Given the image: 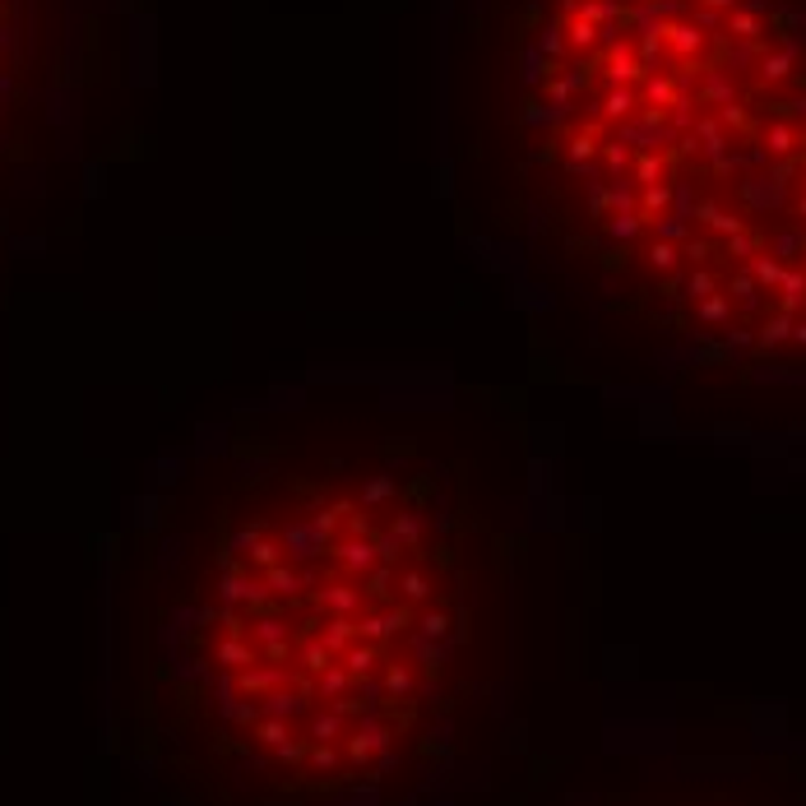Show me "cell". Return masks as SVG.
<instances>
[{
  "mask_svg": "<svg viewBox=\"0 0 806 806\" xmlns=\"http://www.w3.org/2000/svg\"><path fill=\"white\" fill-rule=\"evenodd\" d=\"M473 459L385 417L273 436L227 473L181 608L195 733L330 788L417 728L464 630Z\"/></svg>",
  "mask_w": 806,
  "mask_h": 806,
  "instance_id": "2",
  "label": "cell"
},
{
  "mask_svg": "<svg viewBox=\"0 0 806 806\" xmlns=\"http://www.w3.org/2000/svg\"><path fill=\"white\" fill-rule=\"evenodd\" d=\"M523 186L617 325L806 376V0H538Z\"/></svg>",
  "mask_w": 806,
  "mask_h": 806,
  "instance_id": "1",
  "label": "cell"
}]
</instances>
